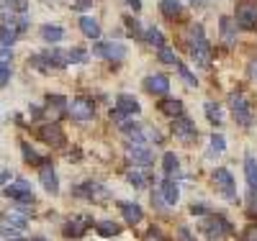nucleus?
<instances>
[{
  "instance_id": "6",
  "label": "nucleus",
  "mask_w": 257,
  "mask_h": 241,
  "mask_svg": "<svg viewBox=\"0 0 257 241\" xmlns=\"http://www.w3.org/2000/svg\"><path fill=\"white\" fill-rule=\"evenodd\" d=\"M211 180H213V185H216V190L224 195L226 200H234L237 198V187H234V177L221 167V169H213V174H211Z\"/></svg>"
},
{
  "instance_id": "4",
  "label": "nucleus",
  "mask_w": 257,
  "mask_h": 241,
  "mask_svg": "<svg viewBox=\"0 0 257 241\" xmlns=\"http://www.w3.org/2000/svg\"><path fill=\"white\" fill-rule=\"evenodd\" d=\"M126 159L134 167H149L155 162V154H152V149L144 146V144H126Z\"/></svg>"
},
{
  "instance_id": "50",
  "label": "nucleus",
  "mask_w": 257,
  "mask_h": 241,
  "mask_svg": "<svg viewBox=\"0 0 257 241\" xmlns=\"http://www.w3.org/2000/svg\"><path fill=\"white\" fill-rule=\"evenodd\" d=\"M152 203H155L157 208H165V205H162V198H160V195H155V192H152Z\"/></svg>"
},
{
  "instance_id": "14",
  "label": "nucleus",
  "mask_w": 257,
  "mask_h": 241,
  "mask_svg": "<svg viewBox=\"0 0 257 241\" xmlns=\"http://www.w3.org/2000/svg\"><path fill=\"white\" fill-rule=\"evenodd\" d=\"M244 177H247V187L252 195H257V159L252 151L244 154Z\"/></svg>"
},
{
  "instance_id": "35",
  "label": "nucleus",
  "mask_w": 257,
  "mask_h": 241,
  "mask_svg": "<svg viewBox=\"0 0 257 241\" xmlns=\"http://www.w3.org/2000/svg\"><path fill=\"white\" fill-rule=\"evenodd\" d=\"M226 149V141L221 134H213L211 136V149H208V154H221V151Z\"/></svg>"
},
{
  "instance_id": "5",
  "label": "nucleus",
  "mask_w": 257,
  "mask_h": 241,
  "mask_svg": "<svg viewBox=\"0 0 257 241\" xmlns=\"http://www.w3.org/2000/svg\"><path fill=\"white\" fill-rule=\"evenodd\" d=\"M93 54L108 59V62H121L126 57V47H123V44H118V41H98L95 47H93Z\"/></svg>"
},
{
  "instance_id": "18",
  "label": "nucleus",
  "mask_w": 257,
  "mask_h": 241,
  "mask_svg": "<svg viewBox=\"0 0 257 241\" xmlns=\"http://www.w3.org/2000/svg\"><path fill=\"white\" fill-rule=\"evenodd\" d=\"M116 108H121L126 116H137V113H142L139 100H137L134 95H126V93H121V95L116 98Z\"/></svg>"
},
{
  "instance_id": "34",
  "label": "nucleus",
  "mask_w": 257,
  "mask_h": 241,
  "mask_svg": "<svg viewBox=\"0 0 257 241\" xmlns=\"http://www.w3.org/2000/svg\"><path fill=\"white\" fill-rule=\"evenodd\" d=\"M221 36L226 44H234V21L231 18H221Z\"/></svg>"
},
{
  "instance_id": "13",
  "label": "nucleus",
  "mask_w": 257,
  "mask_h": 241,
  "mask_svg": "<svg viewBox=\"0 0 257 241\" xmlns=\"http://www.w3.org/2000/svg\"><path fill=\"white\" fill-rule=\"evenodd\" d=\"M39 136H41V141H47L52 146H62L64 144V134H62V128L57 123H44L39 128Z\"/></svg>"
},
{
  "instance_id": "48",
  "label": "nucleus",
  "mask_w": 257,
  "mask_h": 241,
  "mask_svg": "<svg viewBox=\"0 0 257 241\" xmlns=\"http://www.w3.org/2000/svg\"><path fill=\"white\" fill-rule=\"evenodd\" d=\"M126 26H128V31H132V34H139V24H137L134 18H126Z\"/></svg>"
},
{
  "instance_id": "28",
  "label": "nucleus",
  "mask_w": 257,
  "mask_h": 241,
  "mask_svg": "<svg viewBox=\"0 0 257 241\" xmlns=\"http://www.w3.org/2000/svg\"><path fill=\"white\" fill-rule=\"evenodd\" d=\"M144 41L149 44V47H157V49H162V47H165V36H162V31H160V29H147Z\"/></svg>"
},
{
  "instance_id": "51",
  "label": "nucleus",
  "mask_w": 257,
  "mask_h": 241,
  "mask_svg": "<svg viewBox=\"0 0 257 241\" xmlns=\"http://www.w3.org/2000/svg\"><path fill=\"white\" fill-rule=\"evenodd\" d=\"M249 72H252V77H257V59L252 62V67H249Z\"/></svg>"
},
{
  "instance_id": "1",
  "label": "nucleus",
  "mask_w": 257,
  "mask_h": 241,
  "mask_svg": "<svg viewBox=\"0 0 257 241\" xmlns=\"http://www.w3.org/2000/svg\"><path fill=\"white\" fill-rule=\"evenodd\" d=\"M201 231L208 241H226L234 228L224 215H206V221L201 223Z\"/></svg>"
},
{
  "instance_id": "26",
  "label": "nucleus",
  "mask_w": 257,
  "mask_h": 241,
  "mask_svg": "<svg viewBox=\"0 0 257 241\" xmlns=\"http://www.w3.org/2000/svg\"><path fill=\"white\" fill-rule=\"evenodd\" d=\"M41 39H44L47 44H57V41H62L64 39V31L59 29V26H41Z\"/></svg>"
},
{
  "instance_id": "53",
  "label": "nucleus",
  "mask_w": 257,
  "mask_h": 241,
  "mask_svg": "<svg viewBox=\"0 0 257 241\" xmlns=\"http://www.w3.org/2000/svg\"><path fill=\"white\" fill-rule=\"evenodd\" d=\"M13 241H24V238H13Z\"/></svg>"
},
{
  "instance_id": "37",
  "label": "nucleus",
  "mask_w": 257,
  "mask_h": 241,
  "mask_svg": "<svg viewBox=\"0 0 257 241\" xmlns=\"http://www.w3.org/2000/svg\"><path fill=\"white\" fill-rule=\"evenodd\" d=\"M21 149H24V159L26 162H36V164H44V159H41L39 154H36V151L29 146V144H21Z\"/></svg>"
},
{
  "instance_id": "19",
  "label": "nucleus",
  "mask_w": 257,
  "mask_h": 241,
  "mask_svg": "<svg viewBox=\"0 0 257 241\" xmlns=\"http://www.w3.org/2000/svg\"><path fill=\"white\" fill-rule=\"evenodd\" d=\"M85 223H90V218H75V221H67L64 223V236L67 238H80L85 231H88Z\"/></svg>"
},
{
  "instance_id": "41",
  "label": "nucleus",
  "mask_w": 257,
  "mask_h": 241,
  "mask_svg": "<svg viewBox=\"0 0 257 241\" xmlns=\"http://www.w3.org/2000/svg\"><path fill=\"white\" fill-rule=\"evenodd\" d=\"M178 238H180V241H196V238L190 236V228H188V226H180V228H178Z\"/></svg>"
},
{
  "instance_id": "32",
  "label": "nucleus",
  "mask_w": 257,
  "mask_h": 241,
  "mask_svg": "<svg viewBox=\"0 0 257 241\" xmlns=\"http://www.w3.org/2000/svg\"><path fill=\"white\" fill-rule=\"evenodd\" d=\"M126 180L132 182V187H147V182H149L147 174H142V172H137V169L128 172V174H126Z\"/></svg>"
},
{
  "instance_id": "49",
  "label": "nucleus",
  "mask_w": 257,
  "mask_h": 241,
  "mask_svg": "<svg viewBox=\"0 0 257 241\" xmlns=\"http://www.w3.org/2000/svg\"><path fill=\"white\" fill-rule=\"evenodd\" d=\"M126 3H128V6H132L134 11H139V8H142V0H126Z\"/></svg>"
},
{
  "instance_id": "31",
  "label": "nucleus",
  "mask_w": 257,
  "mask_h": 241,
  "mask_svg": "<svg viewBox=\"0 0 257 241\" xmlns=\"http://www.w3.org/2000/svg\"><path fill=\"white\" fill-rule=\"evenodd\" d=\"M157 59L162 62V64H178L180 59H178V54L170 49V47H162V49H157Z\"/></svg>"
},
{
  "instance_id": "44",
  "label": "nucleus",
  "mask_w": 257,
  "mask_h": 241,
  "mask_svg": "<svg viewBox=\"0 0 257 241\" xmlns=\"http://www.w3.org/2000/svg\"><path fill=\"white\" fill-rule=\"evenodd\" d=\"M11 62V47H3L0 49V64H8Z\"/></svg>"
},
{
  "instance_id": "46",
  "label": "nucleus",
  "mask_w": 257,
  "mask_h": 241,
  "mask_svg": "<svg viewBox=\"0 0 257 241\" xmlns=\"http://www.w3.org/2000/svg\"><path fill=\"white\" fill-rule=\"evenodd\" d=\"M90 6H93V0H75V8L77 11H88Z\"/></svg>"
},
{
  "instance_id": "23",
  "label": "nucleus",
  "mask_w": 257,
  "mask_h": 241,
  "mask_svg": "<svg viewBox=\"0 0 257 241\" xmlns=\"http://www.w3.org/2000/svg\"><path fill=\"white\" fill-rule=\"evenodd\" d=\"M160 111L165 116H170V118H178V116H183V103L180 100H173V98H165L160 103Z\"/></svg>"
},
{
  "instance_id": "33",
  "label": "nucleus",
  "mask_w": 257,
  "mask_h": 241,
  "mask_svg": "<svg viewBox=\"0 0 257 241\" xmlns=\"http://www.w3.org/2000/svg\"><path fill=\"white\" fill-rule=\"evenodd\" d=\"M47 103H49V108H54L57 113L67 111V105H70V100H67V98H62V95H49V98H47Z\"/></svg>"
},
{
  "instance_id": "38",
  "label": "nucleus",
  "mask_w": 257,
  "mask_h": 241,
  "mask_svg": "<svg viewBox=\"0 0 257 241\" xmlns=\"http://www.w3.org/2000/svg\"><path fill=\"white\" fill-rule=\"evenodd\" d=\"M175 67H178V72H180V77L185 80V85H190V87H193V85H196V77H193V75H190V70L185 67V64H183V62H178V64H175Z\"/></svg>"
},
{
  "instance_id": "21",
  "label": "nucleus",
  "mask_w": 257,
  "mask_h": 241,
  "mask_svg": "<svg viewBox=\"0 0 257 241\" xmlns=\"http://www.w3.org/2000/svg\"><path fill=\"white\" fill-rule=\"evenodd\" d=\"M162 198L167 205H175L178 198H180V190H178V182L175 180H165L162 182Z\"/></svg>"
},
{
  "instance_id": "9",
  "label": "nucleus",
  "mask_w": 257,
  "mask_h": 241,
  "mask_svg": "<svg viewBox=\"0 0 257 241\" xmlns=\"http://www.w3.org/2000/svg\"><path fill=\"white\" fill-rule=\"evenodd\" d=\"M173 131H175V136H178L183 144L196 141V136H198V128H196V123H190V121H188V118H183V116L173 118Z\"/></svg>"
},
{
  "instance_id": "30",
  "label": "nucleus",
  "mask_w": 257,
  "mask_h": 241,
  "mask_svg": "<svg viewBox=\"0 0 257 241\" xmlns=\"http://www.w3.org/2000/svg\"><path fill=\"white\" fill-rule=\"evenodd\" d=\"M206 118L211 123H221L224 121V113H221V108L216 103H206Z\"/></svg>"
},
{
  "instance_id": "43",
  "label": "nucleus",
  "mask_w": 257,
  "mask_h": 241,
  "mask_svg": "<svg viewBox=\"0 0 257 241\" xmlns=\"http://www.w3.org/2000/svg\"><path fill=\"white\" fill-rule=\"evenodd\" d=\"M147 241H165V236H162L157 228H149V231H147Z\"/></svg>"
},
{
  "instance_id": "16",
  "label": "nucleus",
  "mask_w": 257,
  "mask_h": 241,
  "mask_svg": "<svg viewBox=\"0 0 257 241\" xmlns=\"http://www.w3.org/2000/svg\"><path fill=\"white\" fill-rule=\"evenodd\" d=\"M44 57V62H47V67L52 70V67H57V70H62V67H67L70 64V57H67V52H62V49H49V52H44L41 54Z\"/></svg>"
},
{
  "instance_id": "39",
  "label": "nucleus",
  "mask_w": 257,
  "mask_h": 241,
  "mask_svg": "<svg viewBox=\"0 0 257 241\" xmlns=\"http://www.w3.org/2000/svg\"><path fill=\"white\" fill-rule=\"evenodd\" d=\"M8 80H11V67L8 64H0V87L8 85Z\"/></svg>"
},
{
  "instance_id": "22",
  "label": "nucleus",
  "mask_w": 257,
  "mask_h": 241,
  "mask_svg": "<svg viewBox=\"0 0 257 241\" xmlns=\"http://www.w3.org/2000/svg\"><path fill=\"white\" fill-rule=\"evenodd\" d=\"M80 31L88 36V39H98L100 36V26H98V21L90 18V16H82L80 18Z\"/></svg>"
},
{
  "instance_id": "2",
  "label": "nucleus",
  "mask_w": 257,
  "mask_h": 241,
  "mask_svg": "<svg viewBox=\"0 0 257 241\" xmlns=\"http://www.w3.org/2000/svg\"><path fill=\"white\" fill-rule=\"evenodd\" d=\"M190 54L201 67H206L208 59H211V49H208V41H206L201 26H193V31H190Z\"/></svg>"
},
{
  "instance_id": "8",
  "label": "nucleus",
  "mask_w": 257,
  "mask_h": 241,
  "mask_svg": "<svg viewBox=\"0 0 257 241\" xmlns=\"http://www.w3.org/2000/svg\"><path fill=\"white\" fill-rule=\"evenodd\" d=\"M6 195H8L11 200L24 203V205L34 203V192H31V185H29L26 180H16L13 185H8V187H6Z\"/></svg>"
},
{
  "instance_id": "12",
  "label": "nucleus",
  "mask_w": 257,
  "mask_h": 241,
  "mask_svg": "<svg viewBox=\"0 0 257 241\" xmlns=\"http://www.w3.org/2000/svg\"><path fill=\"white\" fill-rule=\"evenodd\" d=\"M237 26L247 29V31H254L257 29V8L252 6H239L237 8V21H234Z\"/></svg>"
},
{
  "instance_id": "52",
  "label": "nucleus",
  "mask_w": 257,
  "mask_h": 241,
  "mask_svg": "<svg viewBox=\"0 0 257 241\" xmlns=\"http://www.w3.org/2000/svg\"><path fill=\"white\" fill-rule=\"evenodd\" d=\"M31 241H47V238H41V236H36V238H31Z\"/></svg>"
},
{
  "instance_id": "3",
  "label": "nucleus",
  "mask_w": 257,
  "mask_h": 241,
  "mask_svg": "<svg viewBox=\"0 0 257 241\" xmlns=\"http://www.w3.org/2000/svg\"><path fill=\"white\" fill-rule=\"evenodd\" d=\"M229 108H231L234 118H237V123L252 126V111H249V103L244 100L242 93H231V95H229Z\"/></svg>"
},
{
  "instance_id": "25",
  "label": "nucleus",
  "mask_w": 257,
  "mask_h": 241,
  "mask_svg": "<svg viewBox=\"0 0 257 241\" xmlns=\"http://www.w3.org/2000/svg\"><path fill=\"white\" fill-rule=\"evenodd\" d=\"M160 11L165 18H178L183 13V6H180V0H160Z\"/></svg>"
},
{
  "instance_id": "17",
  "label": "nucleus",
  "mask_w": 257,
  "mask_h": 241,
  "mask_svg": "<svg viewBox=\"0 0 257 241\" xmlns=\"http://www.w3.org/2000/svg\"><path fill=\"white\" fill-rule=\"evenodd\" d=\"M118 210H121V215H123V221L126 223H139L142 218H144V210H142V205L139 203H118Z\"/></svg>"
},
{
  "instance_id": "15",
  "label": "nucleus",
  "mask_w": 257,
  "mask_h": 241,
  "mask_svg": "<svg viewBox=\"0 0 257 241\" xmlns=\"http://www.w3.org/2000/svg\"><path fill=\"white\" fill-rule=\"evenodd\" d=\"M72 192L77 195V198H105V195H108V190H105L103 185H98V182H82Z\"/></svg>"
},
{
  "instance_id": "24",
  "label": "nucleus",
  "mask_w": 257,
  "mask_h": 241,
  "mask_svg": "<svg viewBox=\"0 0 257 241\" xmlns=\"http://www.w3.org/2000/svg\"><path fill=\"white\" fill-rule=\"evenodd\" d=\"M26 215H29V213H18V210L13 208V210H8V213L3 215V223H6V226H13V228H26Z\"/></svg>"
},
{
  "instance_id": "47",
  "label": "nucleus",
  "mask_w": 257,
  "mask_h": 241,
  "mask_svg": "<svg viewBox=\"0 0 257 241\" xmlns=\"http://www.w3.org/2000/svg\"><path fill=\"white\" fill-rule=\"evenodd\" d=\"M244 241H257V226H249V228H247Z\"/></svg>"
},
{
  "instance_id": "36",
  "label": "nucleus",
  "mask_w": 257,
  "mask_h": 241,
  "mask_svg": "<svg viewBox=\"0 0 257 241\" xmlns=\"http://www.w3.org/2000/svg\"><path fill=\"white\" fill-rule=\"evenodd\" d=\"M67 57H70V62H72V64H82V62H88V57H90V54L85 52V49H70V52H67Z\"/></svg>"
},
{
  "instance_id": "11",
  "label": "nucleus",
  "mask_w": 257,
  "mask_h": 241,
  "mask_svg": "<svg viewBox=\"0 0 257 241\" xmlns=\"http://www.w3.org/2000/svg\"><path fill=\"white\" fill-rule=\"evenodd\" d=\"M39 180H41V185H44V190H47V192H52V195H57V192H59L57 172L52 169V164H49V162H44V164L39 167Z\"/></svg>"
},
{
  "instance_id": "7",
  "label": "nucleus",
  "mask_w": 257,
  "mask_h": 241,
  "mask_svg": "<svg viewBox=\"0 0 257 241\" xmlns=\"http://www.w3.org/2000/svg\"><path fill=\"white\" fill-rule=\"evenodd\" d=\"M67 113H70L75 121H80V123L90 121V118H93V113H95L93 100H88V98H75V100H70V105H67Z\"/></svg>"
},
{
  "instance_id": "27",
  "label": "nucleus",
  "mask_w": 257,
  "mask_h": 241,
  "mask_svg": "<svg viewBox=\"0 0 257 241\" xmlns=\"http://www.w3.org/2000/svg\"><path fill=\"white\" fill-rule=\"evenodd\" d=\"M16 39H18V29L16 26H11V24L0 26V44H3V47H13Z\"/></svg>"
},
{
  "instance_id": "20",
  "label": "nucleus",
  "mask_w": 257,
  "mask_h": 241,
  "mask_svg": "<svg viewBox=\"0 0 257 241\" xmlns=\"http://www.w3.org/2000/svg\"><path fill=\"white\" fill-rule=\"evenodd\" d=\"M162 169H165V174H167L170 180L180 174V159L175 157V151H165V157H162Z\"/></svg>"
},
{
  "instance_id": "29",
  "label": "nucleus",
  "mask_w": 257,
  "mask_h": 241,
  "mask_svg": "<svg viewBox=\"0 0 257 241\" xmlns=\"http://www.w3.org/2000/svg\"><path fill=\"white\" fill-rule=\"evenodd\" d=\"M95 231H98L100 236H105V238H111V236H118V233H121V226H116L113 221H100V223L95 226Z\"/></svg>"
},
{
  "instance_id": "40",
  "label": "nucleus",
  "mask_w": 257,
  "mask_h": 241,
  "mask_svg": "<svg viewBox=\"0 0 257 241\" xmlns=\"http://www.w3.org/2000/svg\"><path fill=\"white\" fill-rule=\"evenodd\" d=\"M108 116H111V121H116V123H123V121H126V113L121 111V108H111Z\"/></svg>"
},
{
  "instance_id": "42",
  "label": "nucleus",
  "mask_w": 257,
  "mask_h": 241,
  "mask_svg": "<svg viewBox=\"0 0 257 241\" xmlns=\"http://www.w3.org/2000/svg\"><path fill=\"white\" fill-rule=\"evenodd\" d=\"M190 213H193V215H206L208 208H206L203 203H193V205H190Z\"/></svg>"
},
{
  "instance_id": "45",
  "label": "nucleus",
  "mask_w": 257,
  "mask_h": 241,
  "mask_svg": "<svg viewBox=\"0 0 257 241\" xmlns=\"http://www.w3.org/2000/svg\"><path fill=\"white\" fill-rule=\"evenodd\" d=\"M3 236H6L8 241H13V238H18V233H16V228H11V226H6V223H3Z\"/></svg>"
},
{
  "instance_id": "10",
  "label": "nucleus",
  "mask_w": 257,
  "mask_h": 241,
  "mask_svg": "<svg viewBox=\"0 0 257 241\" xmlns=\"http://www.w3.org/2000/svg\"><path fill=\"white\" fill-rule=\"evenodd\" d=\"M144 90L149 93V95H167L170 93V80L165 77V75H149L147 80H144Z\"/></svg>"
}]
</instances>
